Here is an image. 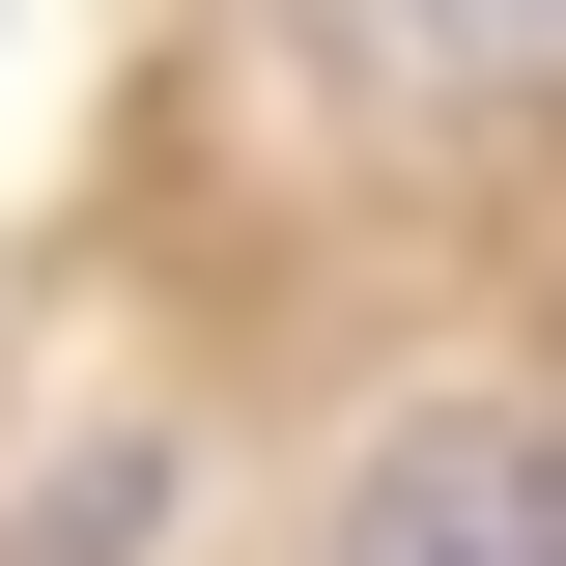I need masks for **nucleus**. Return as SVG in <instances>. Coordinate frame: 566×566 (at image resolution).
Wrapping results in <instances>:
<instances>
[{"label":"nucleus","instance_id":"f257e3e1","mask_svg":"<svg viewBox=\"0 0 566 566\" xmlns=\"http://www.w3.org/2000/svg\"><path fill=\"white\" fill-rule=\"evenodd\" d=\"M340 566H566V453H510V424H453V453H397L368 482Z\"/></svg>","mask_w":566,"mask_h":566}]
</instances>
